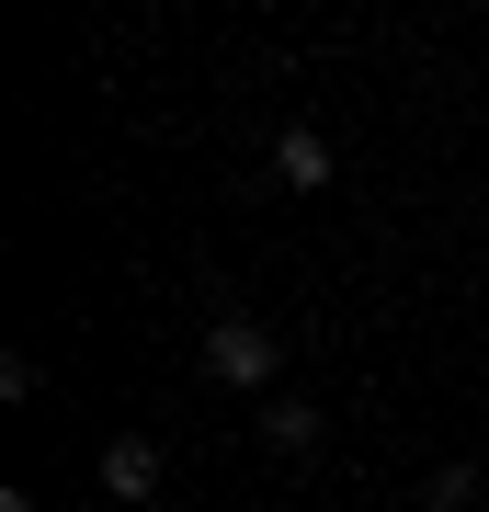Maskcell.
Masks as SVG:
<instances>
[{
  "label": "cell",
  "instance_id": "obj_1",
  "mask_svg": "<svg viewBox=\"0 0 489 512\" xmlns=\"http://www.w3.org/2000/svg\"><path fill=\"white\" fill-rule=\"evenodd\" d=\"M273 365H285V353H273L262 319H217V330H205V376H217V387H273Z\"/></svg>",
  "mask_w": 489,
  "mask_h": 512
},
{
  "label": "cell",
  "instance_id": "obj_2",
  "mask_svg": "<svg viewBox=\"0 0 489 512\" xmlns=\"http://www.w3.org/2000/svg\"><path fill=\"white\" fill-rule=\"evenodd\" d=\"M103 490L126 501V512L160 501V444H148V433H114V444H103Z\"/></svg>",
  "mask_w": 489,
  "mask_h": 512
},
{
  "label": "cell",
  "instance_id": "obj_5",
  "mask_svg": "<svg viewBox=\"0 0 489 512\" xmlns=\"http://www.w3.org/2000/svg\"><path fill=\"white\" fill-rule=\"evenodd\" d=\"M421 501H433V512H467V501H478V467H467V456L433 467V478H421Z\"/></svg>",
  "mask_w": 489,
  "mask_h": 512
},
{
  "label": "cell",
  "instance_id": "obj_4",
  "mask_svg": "<svg viewBox=\"0 0 489 512\" xmlns=\"http://www.w3.org/2000/svg\"><path fill=\"white\" fill-rule=\"evenodd\" d=\"M262 444H273V456H308V444H319V410L308 399H273L262 410Z\"/></svg>",
  "mask_w": 489,
  "mask_h": 512
},
{
  "label": "cell",
  "instance_id": "obj_3",
  "mask_svg": "<svg viewBox=\"0 0 489 512\" xmlns=\"http://www.w3.org/2000/svg\"><path fill=\"white\" fill-rule=\"evenodd\" d=\"M330 171H342V160H330L319 126H285V137H273V183H285V194H319Z\"/></svg>",
  "mask_w": 489,
  "mask_h": 512
}]
</instances>
